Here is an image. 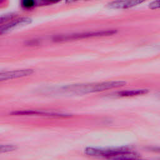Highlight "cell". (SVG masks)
Instances as JSON below:
<instances>
[{
	"mask_svg": "<svg viewBox=\"0 0 160 160\" xmlns=\"http://www.w3.org/2000/svg\"><path fill=\"white\" fill-rule=\"evenodd\" d=\"M126 82L122 81H112L98 83L72 84L62 88L64 92L75 94H86L97 92L107 89L117 88L125 85Z\"/></svg>",
	"mask_w": 160,
	"mask_h": 160,
	"instance_id": "1",
	"label": "cell"
},
{
	"mask_svg": "<svg viewBox=\"0 0 160 160\" xmlns=\"http://www.w3.org/2000/svg\"><path fill=\"white\" fill-rule=\"evenodd\" d=\"M130 151L126 148H87L84 149V153L88 156L104 157L109 159H114L119 154Z\"/></svg>",
	"mask_w": 160,
	"mask_h": 160,
	"instance_id": "2",
	"label": "cell"
},
{
	"mask_svg": "<svg viewBox=\"0 0 160 160\" xmlns=\"http://www.w3.org/2000/svg\"><path fill=\"white\" fill-rule=\"evenodd\" d=\"M116 32V31H115V30L91 31V32H86L58 36L54 38V39L56 41H68V40H71V39H78L92 38V37L109 36V35H112V34H115Z\"/></svg>",
	"mask_w": 160,
	"mask_h": 160,
	"instance_id": "3",
	"label": "cell"
},
{
	"mask_svg": "<svg viewBox=\"0 0 160 160\" xmlns=\"http://www.w3.org/2000/svg\"><path fill=\"white\" fill-rule=\"evenodd\" d=\"M12 115L16 116H42L48 117H58V118H68L71 116V114L67 113L57 112H50L45 111L39 110H25V111H18L11 112Z\"/></svg>",
	"mask_w": 160,
	"mask_h": 160,
	"instance_id": "4",
	"label": "cell"
},
{
	"mask_svg": "<svg viewBox=\"0 0 160 160\" xmlns=\"http://www.w3.org/2000/svg\"><path fill=\"white\" fill-rule=\"evenodd\" d=\"M32 22V19L30 18L24 17L16 19L9 23L1 26V34H6L14 29L26 26Z\"/></svg>",
	"mask_w": 160,
	"mask_h": 160,
	"instance_id": "5",
	"label": "cell"
},
{
	"mask_svg": "<svg viewBox=\"0 0 160 160\" xmlns=\"http://www.w3.org/2000/svg\"><path fill=\"white\" fill-rule=\"evenodd\" d=\"M33 72H34V70L31 69H24L1 72L0 74V79H1V81L16 79L18 78L28 76L29 75H31Z\"/></svg>",
	"mask_w": 160,
	"mask_h": 160,
	"instance_id": "6",
	"label": "cell"
},
{
	"mask_svg": "<svg viewBox=\"0 0 160 160\" xmlns=\"http://www.w3.org/2000/svg\"><path fill=\"white\" fill-rule=\"evenodd\" d=\"M146 0H115L109 2L108 6L111 9H124L134 7L144 2Z\"/></svg>",
	"mask_w": 160,
	"mask_h": 160,
	"instance_id": "7",
	"label": "cell"
},
{
	"mask_svg": "<svg viewBox=\"0 0 160 160\" xmlns=\"http://www.w3.org/2000/svg\"><path fill=\"white\" fill-rule=\"evenodd\" d=\"M148 92V89H135V90H127L118 92L114 94L116 96L119 97H129V96H134L142 95L144 94H146Z\"/></svg>",
	"mask_w": 160,
	"mask_h": 160,
	"instance_id": "8",
	"label": "cell"
},
{
	"mask_svg": "<svg viewBox=\"0 0 160 160\" xmlns=\"http://www.w3.org/2000/svg\"><path fill=\"white\" fill-rule=\"evenodd\" d=\"M21 6L24 9H31L36 5V0H21Z\"/></svg>",
	"mask_w": 160,
	"mask_h": 160,
	"instance_id": "9",
	"label": "cell"
},
{
	"mask_svg": "<svg viewBox=\"0 0 160 160\" xmlns=\"http://www.w3.org/2000/svg\"><path fill=\"white\" fill-rule=\"evenodd\" d=\"M16 149H17V147L14 145H12V144L1 145L0 147V152H1V153L6 152L14 151Z\"/></svg>",
	"mask_w": 160,
	"mask_h": 160,
	"instance_id": "10",
	"label": "cell"
},
{
	"mask_svg": "<svg viewBox=\"0 0 160 160\" xmlns=\"http://www.w3.org/2000/svg\"><path fill=\"white\" fill-rule=\"evenodd\" d=\"M149 8L151 9H160V0H155L149 4Z\"/></svg>",
	"mask_w": 160,
	"mask_h": 160,
	"instance_id": "11",
	"label": "cell"
},
{
	"mask_svg": "<svg viewBox=\"0 0 160 160\" xmlns=\"http://www.w3.org/2000/svg\"><path fill=\"white\" fill-rule=\"evenodd\" d=\"M43 1H44L45 2H48V3H57L59 1H61V0H43Z\"/></svg>",
	"mask_w": 160,
	"mask_h": 160,
	"instance_id": "12",
	"label": "cell"
},
{
	"mask_svg": "<svg viewBox=\"0 0 160 160\" xmlns=\"http://www.w3.org/2000/svg\"><path fill=\"white\" fill-rule=\"evenodd\" d=\"M79 1H80V0H66V3H72L74 2Z\"/></svg>",
	"mask_w": 160,
	"mask_h": 160,
	"instance_id": "13",
	"label": "cell"
},
{
	"mask_svg": "<svg viewBox=\"0 0 160 160\" xmlns=\"http://www.w3.org/2000/svg\"><path fill=\"white\" fill-rule=\"evenodd\" d=\"M152 150L155 151H158V152H160V148H153L152 149Z\"/></svg>",
	"mask_w": 160,
	"mask_h": 160,
	"instance_id": "14",
	"label": "cell"
}]
</instances>
